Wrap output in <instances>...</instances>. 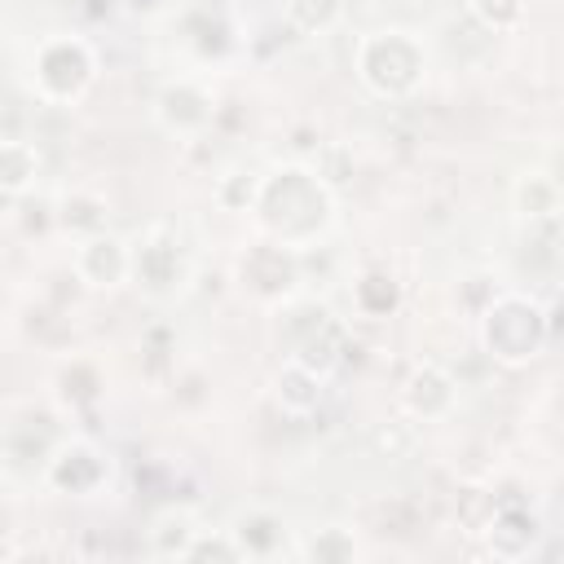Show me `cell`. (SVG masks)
Masks as SVG:
<instances>
[{
	"instance_id": "cell-12",
	"label": "cell",
	"mask_w": 564,
	"mask_h": 564,
	"mask_svg": "<svg viewBox=\"0 0 564 564\" xmlns=\"http://www.w3.org/2000/svg\"><path fill=\"white\" fill-rule=\"evenodd\" d=\"M401 401H405V410L414 419L436 423L458 405V379L436 361H419L401 383Z\"/></svg>"
},
{
	"instance_id": "cell-18",
	"label": "cell",
	"mask_w": 564,
	"mask_h": 564,
	"mask_svg": "<svg viewBox=\"0 0 564 564\" xmlns=\"http://www.w3.org/2000/svg\"><path fill=\"white\" fill-rule=\"evenodd\" d=\"M352 304L361 317H388L401 308V282L388 269H366L352 282Z\"/></svg>"
},
{
	"instance_id": "cell-7",
	"label": "cell",
	"mask_w": 564,
	"mask_h": 564,
	"mask_svg": "<svg viewBox=\"0 0 564 564\" xmlns=\"http://www.w3.org/2000/svg\"><path fill=\"white\" fill-rule=\"evenodd\" d=\"M238 282L247 295L264 300V304H291L300 291V260L295 247L286 242H256L247 247V256L238 260Z\"/></svg>"
},
{
	"instance_id": "cell-21",
	"label": "cell",
	"mask_w": 564,
	"mask_h": 564,
	"mask_svg": "<svg viewBox=\"0 0 564 564\" xmlns=\"http://www.w3.org/2000/svg\"><path fill=\"white\" fill-rule=\"evenodd\" d=\"M53 220H57L62 229H70V234L88 238V234L106 229V203H101V198H93V194H79V189H75V194H66V198L57 203Z\"/></svg>"
},
{
	"instance_id": "cell-11",
	"label": "cell",
	"mask_w": 564,
	"mask_h": 564,
	"mask_svg": "<svg viewBox=\"0 0 564 564\" xmlns=\"http://www.w3.org/2000/svg\"><path fill=\"white\" fill-rule=\"evenodd\" d=\"M480 529H485L489 555H498V560H524L542 542V520L529 507H516V502H498Z\"/></svg>"
},
{
	"instance_id": "cell-24",
	"label": "cell",
	"mask_w": 564,
	"mask_h": 564,
	"mask_svg": "<svg viewBox=\"0 0 564 564\" xmlns=\"http://www.w3.org/2000/svg\"><path fill=\"white\" fill-rule=\"evenodd\" d=\"M185 560H225V564H234V560H242V551H238V542L229 538V529H220V533H198L194 538V546H189V555Z\"/></svg>"
},
{
	"instance_id": "cell-22",
	"label": "cell",
	"mask_w": 564,
	"mask_h": 564,
	"mask_svg": "<svg viewBox=\"0 0 564 564\" xmlns=\"http://www.w3.org/2000/svg\"><path fill=\"white\" fill-rule=\"evenodd\" d=\"M97 392H101V375L88 361H70L57 370V397L66 405H88V401H97Z\"/></svg>"
},
{
	"instance_id": "cell-17",
	"label": "cell",
	"mask_w": 564,
	"mask_h": 564,
	"mask_svg": "<svg viewBox=\"0 0 564 564\" xmlns=\"http://www.w3.org/2000/svg\"><path fill=\"white\" fill-rule=\"evenodd\" d=\"M35 176H40V154L31 141L22 137H9L0 145V189L9 203H18L26 189H35Z\"/></svg>"
},
{
	"instance_id": "cell-8",
	"label": "cell",
	"mask_w": 564,
	"mask_h": 564,
	"mask_svg": "<svg viewBox=\"0 0 564 564\" xmlns=\"http://www.w3.org/2000/svg\"><path fill=\"white\" fill-rule=\"evenodd\" d=\"M106 480H110V458L101 445L84 436L62 441L44 463V485L66 498H93L97 489H106Z\"/></svg>"
},
{
	"instance_id": "cell-23",
	"label": "cell",
	"mask_w": 564,
	"mask_h": 564,
	"mask_svg": "<svg viewBox=\"0 0 564 564\" xmlns=\"http://www.w3.org/2000/svg\"><path fill=\"white\" fill-rule=\"evenodd\" d=\"M471 18L485 31H511L524 18V0H471Z\"/></svg>"
},
{
	"instance_id": "cell-4",
	"label": "cell",
	"mask_w": 564,
	"mask_h": 564,
	"mask_svg": "<svg viewBox=\"0 0 564 564\" xmlns=\"http://www.w3.org/2000/svg\"><path fill=\"white\" fill-rule=\"evenodd\" d=\"M93 79H97V53H93L88 40L57 31V35L35 44V53H31L35 97H44L53 106H66V101H79Z\"/></svg>"
},
{
	"instance_id": "cell-19",
	"label": "cell",
	"mask_w": 564,
	"mask_h": 564,
	"mask_svg": "<svg viewBox=\"0 0 564 564\" xmlns=\"http://www.w3.org/2000/svg\"><path fill=\"white\" fill-rule=\"evenodd\" d=\"M291 555H300V560H317V564H348V560H357V542H352L348 529L326 524V529L308 533L304 542H295Z\"/></svg>"
},
{
	"instance_id": "cell-3",
	"label": "cell",
	"mask_w": 564,
	"mask_h": 564,
	"mask_svg": "<svg viewBox=\"0 0 564 564\" xmlns=\"http://www.w3.org/2000/svg\"><path fill=\"white\" fill-rule=\"evenodd\" d=\"M551 339V313L529 295H494L480 308V348L498 366H529Z\"/></svg>"
},
{
	"instance_id": "cell-13",
	"label": "cell",
	"mask_w": 564,
	"mask_h": 564,
	"mask_svg": "<svg viewBox=\"0 0 564 564\" xmlns=\"http://www.w3.org/2000/svg\"><path fill=\"white\" fill-rule=\"evenodd\" d=\"M229 538L238 542L242 560H269V555L286 551V524H282V516H273L264 507L238 511L234 524H229Z\"/></svg>"
},
{
	"instance_id": "cell-14",
	"label": "cell",
	"mask_w": 564,
	"mask_h": 564,
	"mask_svg": "<svg viewBox=\"0 0 564 564\" xmlns=\"http://www.w3.org/2000/svg\"><path fill=\"white\" fill-rule=\"evenodd\" d=\"M511 203H516V216L529 220V225H542V220H555L564 212V185L546 172H524L511 189Z\"/></svg>"
},
{
	"instance_id": "cell-6",
	"label": "cell",
	"mask_w": 564,
	"mask_h": 564,
	"mask_svg": "<svg viewBox=\"0 0 564 564\" xmlns=\"http://www.w3.org/2000/svg\"><path fill=\"white\" fill-rule=\"evenodd\" d=\"M286 344L291 361L330 375L344 361V322L326 304H295L286 317Z\"/></svg>"
},
{
	"instance_id": "cell-2",
	"label": "cell",
	"mask_w": 564,
	"mask_h": 564,
	"mask_svg": "<svg viewBox=\"0 0 564 564\" xmlns=\"http://www.w3.org/2000/svg\"><path fill=\"white\" fill-rule=\"evenodd\" d=\"M352 62H357V79L383 101H401V97L419 93V84L427 75L423 40L414 31H401V26H383V31L361 35Z\"/></svg>"
},
{
	"instance_id": "cell-16",
	"label": "cell",
	"mask_w": 564,
	"mask_h": 564,
	"mask_svg": "<svg viewBox=\"0 0 564 564\" xmlns=\"http://www.w3.org/2000/svg\"><path fill=\"white\" fill-rule=\"evenodd\" d=\"M198 533L203 529H198V520H194L189 507H163L154 516V524H150V555H159V560H185Z\"/></svg>"
},
{
	"instance_id": "cell-9",
	"label": "cell",
	"mask_w": 564,
	"mask_h": 564,
	"mask_svg": "<svg viewBox=\"0 0 564 564\" xmlns=\"http://www.w3.org/2000/svg\"><path fill=\"white\" fill-rule=\"evenodd\" d=\"M75 278L93 291H110V286L132 282V247L110 229L79 238L75 242Z\"/></svg>"
},
{
	"instance_id": "cell-20",
	"label": "cell",
	"mask_w": 564,
	"mask_h": 564,
	"mask_svg": "<svg viewBox=\"0 0 564 564\" xmlns=\"http://www.w3.org/2000/svg\"><path fill=\"white\" fill-rule=\"evenodd\" d=\"M282 13L300 35H326L339 26L344 0H282Z\"/></svg>"
},
{
	"instance_id": "cell-5",
	"label": "cell",
	"mask_w": 564,
	"mask_h": 564,
	"mask_svg": "<svg viewBox=\"0 0 564 564\" xmlns=\"http://www.w3.org/2000/svg\"><path fill=\"white\" fill-rule=\"evenodd\" d=\"M194 278V264H189V251L185 242L167 229V225H154L141 234V242L132 247V282L145 300L154 304H167L176 295H185Z\"/></svg>"
},
{
	"instance_id": "cell-1",
	"label": "cell",
	"mask_w": 564,
	"mask_h": 564,
	"mask_svg": "<svg viewBox=\"0 0 564 564\" xmlns=\"http://www.w3.org/2000/svg\"><path fill=\"white\" fill-rule=\"evenodd\" d=\"M256 225L264 238L286 242V247H313L330 220H335V194L326 176L308 163H282L269 176H260V194L251 203Z\"/></svg>"
},
{
	"instance_id": "cell-10",
	"label": "cell",
	"mask_w": 564,
	"mask_h": 564,
	"mask_svg": "<svg viewBox=\"0 0 564 564\" xmlns=\"http://www.w3.org/2000/svg\"><path fill=\"white\" fill-rule=\"evenodd\" d=\"M154 119H159V128H167L176 137H198L203 128H212L216 101L194 79H172L154 93Z\"/></svg>"
},
{
	"instance_id": "cell-15",
	"label": "cell",
	"mask_w": 564,
	"mask_h": 564,
	"mask_svg": "<svg viewBox=\"0 0 564 564\" xmlns=\"http://www.w3.org/2000/svg\"><path fill=\"white\" fill-rule=\"evenodd\" d=\"M322 388H326V375H317V370H308V366H300V361H291V357H286V366H282L278 379H273V397H278V405H282L291 419L313 414V410L322 405Z\"/></svg>"
}]
</instances>
